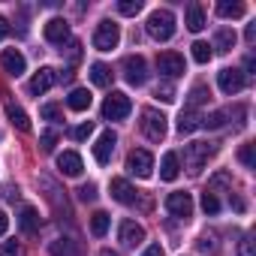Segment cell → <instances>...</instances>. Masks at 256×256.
Masks as SVG:
<instances>
[{"instance_id":"1","label":"cell","mask_w":256,"mask_h":256,"mask_svg":"<svg viewBox=\"0 0 256 256\" xmlns=\"http://www.w3.org/2000/svg\"><path fill=\"white\" fill-rule=\"evenodd\" d=\"M148 36L151 40H157V42H166V40H172L175 36V16L169 12V10H154L151 16H148Z\"/></svg>"},{"instance_id":"2","label":"cell","mask_w":256,"mask_h":256,"mask_svg":"<svg viewBox=\"0 0 256 256\" xmlns=\"http://www.w3.org/2000/svg\"><path fill=\"white\" fill-rule=\"evenodd\" d=\"M214 154H217V145H214V142H193V145L184 148V166L190 169V175H199L202 166H205Z\"/></svg>"},{"instance_id":"3","label":"cell","mask_w":256,"mask_h":256,"mask_svg":"<svg viewBox=\"0 0 256 256\" xmlns=\"http://www.w3.org/2000/svg\"><path fill=\"white\" fill-rule=\"evenodd\" d=\"M139 130L145 133V139L163 142L166 139V114L157 112V108H145L142 112V120H139Z\"/></svg>"},{"instance_id":"4","label":"cell","mask_w":256,"mask_h":256,"mask_svg":"<svg viewBox=\"0 0 256 256\" xmlns=\"http://www.w3.org/2000/svg\"><path fill=\"white\" fill-rule=\"evenodd\" d=\"M130 112H133V102H130V96L120 94V90H112L106 96V102H102V118L106 120H124Z\"/></svg>"},{"instance_id":"5","label":"cell","mask_w":256,"mask_h":256,"mask_svg":"<svg viewBox=\"0 0 256 256\" xmlns=\"http://www.w3.org/2000/svg\"><path fill=\"white\" fill-rule=\"evenodd\" d=\"M126 172L136 175V178H151L154 175V157H151V151L133 148L130 154H126Z\"/></svg>"},{"instance_id":"6","label":"cell","mask_w":256,"mask_h":256,"mask_svg":"<svg viewBox=\"0 0 256 256\" xmlns=\"http://www.w3.org/2000/svg\"><path fill=\"white\" fill-rule=\"evenodd\" d=\"M118 42H120V28L108 18L100 22L96 30H94V48L96 52H112V48H118Z\"/></svg>"},{"instance_id":"7","label":"cell","mask_w":256,"mask_h":256,"mask_svg":"<svg viewBox=\"0 0 256 256\" xmlns=\"http://www.w3.org/2000/svg\"><path fill=\"white\" fill-rule=\"evenodd\" d=\"M124 78L130 82L133 88H142L148 82V64L142 54H130V58H124Z\"/></svg>"},{"instance_id":"8","label":"cell","mask_w":256,"mask_h":256,"mask_svg":"<svg viewBox=\"0 0 256 256\" xmlns=\"http://www.w3.org/2000/svg\"><path fill=\"white\" fill-rule=\"evenodd\" d=\"M157 70L169 82V78H181L187 66H184V58L178 52H163V54H157Z\"/></svg>"},{"instance_id":"9","label":"cell","mask_w":256,"mask_h":256,"mask_svg":"<svg viewBox=\"0 0 256 256\" xmlns=\"http://www.w3.org/2000/svg\"><path fill=\"white\" fill-rule=\"evenodd\" d=\"M217 84H220V90H223L226 96H235V94H241V90H244L247 78H244V72H241V70L226 66V70H220V72H217Z\"/></svg>"},{"instance_id":"10","label":"cell","mask_w":256,"mask_h":256,"mask_svg":"<svg viewBox=\"0 0 256 256\" xmlns=\"http://www.w3.org/2000/svg\"><path fill=\"white\" fill-rule=\"evenodd\" d=\"M166 211H169L172 217H181V220L193 217V196H190V193H184V190L169 193V196H166Z\"/></svg>"},{"instance_id":"11","label":"cell","mask_w":256,"mask_h":256,"mask_svg":"<svg viewBox=\"0 0 256 256\" xmlns=\"http://www.w3.org/2000/svg\"><path fill=\"white\" fill-rule=\"evenodd\" d=\"M108 190H112V199L120 202V205H136V199H139L136 187L126 181V178H112L108 181Z\"/></svg>"},{"instance_id":"12","label":"cell","mask_w":256,"mask_h":256,"mask_svg":"<svg viewBox=\"0 0 256 256\" xmlns=\"http://www.w3.org/2000/svg\"><path fill=\"white\" fill-rule=\"evenodd\" d=\"M114 145H118V136H114L112 130H102L100 139H96V145H94V160H96L100 166H108V160H112V154H114Z\"/></svg>"},{"instance_id":"13","label":"cell","mask_w":256,"mask_h":256,"mask_svg":"<svg viewBox=\"0 0 256 256\" xmlns=\"http://www.w3.org/2000/svg\"><path fill=\"white\" fill-rule=\"evenodd\" d=\"M42 34H46V40L52 46H64L70 40V24H66V18H48L46 28H42Z\"/></svg>"},{"instance_id":"14","label":"cell","mask_w":256,"mask_h":256,"mask_svg":"<svg viewBox=\"0 0 256 256\" xmlns=\"http://www.w3.org/2000/svg\"><path fill=\"white\" fill-rule=\"evenodd\" d=\"M0 66H4V72L6 76H22L24 72V66H28V60H24V54L18 52V48H6L4 54H0Z\"/></svg>"},{"instance_id":"15","label":"cell","mask_w":256,"mask_h":256,"mask_svg":"<svg viewBox=\"0 0 256 256\" xmlns=\"http://www.w3.org/2000/svg\"><path fill=\"white\" fill-rule=\"evenodd\" d=\"M54 78H58V76H54V70H52V66H42V70H40V72H36V76L30 78V84H28V90H30L34 96H42L46 90H52V84H54Z\"/></svg>"},{"instance_id":"16","label":"cell","mask_w":256,"mask_h":256,"mask_svg":"<svg viewBox=\"0 0 256 256\" xmlns=\"http://www.w3.org/2000/svg\"><path fill=\"white\" fill-rule=\"evenodd\" d=\"M120 241H124L126 247L142 244V241H145V226L136 223V220H124V223H120Z\"/></svg>"},{"instance_id":"17","label":"cell","mask_w":256,"mask_h":256,"mask_svg":"<svg viewBox=\"0 0 256 256\" xmlns=\"http://www.w3.org/2000/svg\"><path fill=\"white\" fill-rule=\"evenodd\" d=\"M58 169H60L64 175H70V178H78L82 169H84V163H82V157H78L76 151H64V154L58 157Z\"/></svg>"},{"instance_id":"18","label":"cell","mask_w":256,"mask_h":256,"mask_svg":"<svg viewBox=\"0 0 256 256\" xmlns=\"http://www.w3.org/2000/svg\"><path fill=\"white\" fill-rule=\"evenodd\" d=\"M181 175V157L175 154V151H169L163 160H160V178L163 181H175Z\"/></svg>"},{"instance_id":"19","label":"cell","mask_w":256,"mask_h":256,"mask_svg":"<svg viewBox=\"0 0 256 256\" xmlns=\"http://www.w3.org/2000/svg\"><path fill=\"white\" fill-rule=\"evenodd\" d=\"M18 226H22V232H24V235L40 232V211H36L34 205H24V208H22V214H18Z\"/></svg>"},{"instance_id":"20","label":"cell","mask_w":256,"mask_h":256,"mask_svg":"<svg viewBox=\"0 0 256 256\" xmlns=\"http://www.w3.org/2000/svg\"><path fill=\"white\" fill-rule=\"evenodd\" d=\"M199 126H202V114H199V112L184 108V112L178 114V133H181V136H190L193 130H199Z\"/></svg>"},{"instance_id":"21","label":"cell","mask_w":256,"mask_h":256,"mask_svg":"<svg viewBox=\"0 0 256 256\" xmlns=\"http://www.w3.org/2000/svg\"><path fill=\"white\" fill-rule=\"evenodd\" d=\"M48 253H52V256H82L78 241H72V238H54V241L48 244Z\"/></svg>"},{"instance_id":"22","label":"cell","mask_w":256,"mask_h":256,"mask_svg":"<svg viewBox=\"0 0 256 256\" xmlns=\"http://www.w3.org/2000/svg\"><path fill=\"white\" fill-rule=\"evenodd\" d=\"M184 24H187V30L199 34V30L205 28V10H202L199 4H190V6H187V16H184Z\"/></svg>"},{"instance_id":"23","label":"cell","mask_w":256,"mask_h":256,"mask_svg":"<svg viewBox=\"0 0 256 256\" xmlns=\"http://www.w3.org/2000/svg\"><path fill=\"white\" fill-rule=\"evenodd\" d=\"M90 100H94V96H90L88 88H76V90L66 96V106H70L72 112H84V108H90Z\"/></svg>"},{"instance_id":"24","label":"cell","mask_w":256,"mask_h":256,"mask_svg":"<svg viewBox=\"0 0 256 256\" xmlns=\"http://www.w3.org/2000/svg\"><path fill=\"white\" fill-rule=\"evenodd\" d=\"M6 118L12 120L16 130H22V133H28V130H30V118H28V114H24V108H18L16 102H6Z\"/></svg>"},{"instance_id":"25","label":"cell","mask_w":256,"mask_h":256,"mask_svg":"<svg viewBox=\"0 0 256 256\" xmlns=\"http://www.w3.org/2000/svg\"><path fill=\"white\" fill-rule=\"evenodd\" d=\"M112 78H114L112 66H106V64H94V66H90V82H94L96 88H112Z\"/></svg>"},{"instance_id":"26","label":"cell","mask_w":256,"mask_h":256,"mask_svg":"<svg viewBox=\"0 0 256 256\" xmlns=\"http://www.w3.org/2000/svg\"><path fill=\"white\" fill-rule=\"evenodd\" d=\"M217 16L220 18H241L244 16V4H238V0H220V4H217Z\"/></svg>"},{"instance_id":"27","label":"cell","mask_w":256,"mask_h":256,"mask_svg":"<svg viewBox=\"0 0 256 256\" xmlns=\"http://www.w3.org/2000/svg\"><path fill=\"white\" fill-rule=\"evenodd\" d=\"M211 48H217V52H232V48H235V30H229V28L217 30V36H214V46H211Z\"/></svg>"},{"instance_id":"28","label":"cell","mask_w":256,"mask_h":256,"mask_svg":"<svg viewBox=\"0 0 256 256\" xmlns=\"http://www.w3.org/2000/svg\"><path fill=\"white\" fill-rule=\"evenodd\" d=\"M108 223H112V217H108L106 211H96V214H90V235L102 238V235L108 232Z\"/></svg>"},{"instance_id":"29","label":"cell","mask_w":256,"mask_h":256,"mask_svg":"<svg viewBox=\"0 0 256 256\" xmlns=\"http://www.w3.org/2000/svg\"><path fill=\"white\" fill-rule=\"evenodd\" d=\"M208 96H211V90H208L205 84H196V88L190 90V96H187V108H190V112H196L202 102H208Z\"/></svg>"},{"instance_id":"30","label":"cell","mask_w":256,"mask_h":256,"mask_svg":"<svg viewBox=\"0 0 256 256\" xmlns=\"http://www.w3.org/2000/svg\"><path fill=\"white\" fill-rule=\"evenodd\" d=\"M190 48H193V60H196V64H208V60L214 58V48H211L208 42H202V40H196Z\"/></svg>"},{"instance_id":"31","label":"cell","mask_w":256,"mask_h":256,"mask_svg":"<svg viewBox=\"0 0 256 256\" xmlns=\"http://www.w3.org/2000/svg\"><path fill=\"white\" fill-rule=\"evenodd\" d=\"M226 108H220V112H211V114H205L202 118V126H208V130H217V126H223L226 124Z\"/></svg>"},{"instance_id":"32","label":"cell","mask_w":256,"mask_h":256,"mask_svg":"<svg viewBox=\"0 0 256 256\" xmlns=\"http://www.w3.org/2000/svg\"><path fill=\"white\" fill-rule=\"evenodd\" d=\"M40 114H42L46 120H52V124H60V120H64V112H60L58 102H46V106L40 108Z\"/></svg>"},{"instance_id":"33","label":"cell","mask_w":256,"mask_h":256,"mask_svg":"<svg viewBox=\"0 0 256 256\" xmlns=\"http://www.w3.org/2000/svg\"><path fill=\"white\" fill-rule=\"evenodd\" d=\"M202 211H205V214H217V211H220V199H217L211 190L202 193Z\"/></svg>"},{"instance_id":"34","label":"cell","mask_w":256,"mask_h":256,"mask_svg":"<svg viewBox=\"0 0 256 256\" xmlns=\"http://www.w3.org/2000/svg\"><path fill=\"white\" fill-rule=\"evenodd\" d=\"M90 133H94V124H90V120H84V124H78V126H72V130H70V136H72L76 142H84Z\"/></svg>"},{"instance_id":"35","label":"cell","mask_w":256,"mask_h":256,"mask_svg":"<svg viewBox=\"0 0 256 256\" xmlns=\"http://www.w3.org/2000/svg\"><path fill=\"white\" fill-rule=\"evenodd\" d=\"M118 12L120 16H136V12H142V0H120Z\"/></svg>"},{"instance_id":"36","label":"cell","mask_w":256,"mask_h":256,"mask_svg":"<svg viewBox=\"0 0 256 256\" xmlns=\"http://www.w3.org/2000/svg\"><path fill=\"white\" fill-rule=\"evenodd\" d=\"M157 96H160L163 102H175V88H172V82H160V84H157Z\"/></svg>"},{"instance_id":"37","label":"cell","mask_w":256,"mask_h":256,"mask_svg":"<svg viewBox=\"0 0 256 256\" xmlns=\"http://www.w3.org/2000/svg\"><path fill=\"white\" fill-rule=\"evenodd\" d=\"M54 145H58V130H46V133L40 136V148H42V151H52Z\"/></svg>"},{"instance_id":"38","label":"cell","mask_w":256,"mask_h":256,"mask_svg":"<svg viewBox=\"0 0 256 256\" xmlns=\"http://www.w3.org/2000/svg\"><path fill=\"white\" fill-rule=\"evenodd\" d=\"M78 199L82 202H94L96 199V184H82L78 187Z\"/></svg>"},{"instance_id":"39","label":"cell","mask_w":256,"mask_h":256,"mask_svg":"<svg viewBox=\"0 0 256 256\" xmlns=\"http://www.w3.org/2000/svg\"><path fill=\"white\" fill-rule=\"evenodd\" d=\"M238 157H241V163H244V166H247V169H253V145H244V148H241V154H238Z\"/></svg>"},{"instance_id":"40","label":"cell","mask_w":256,"mask_h":256,"mask_svg":"<svg viewBox=\"0 0 256 256\" xmlns=\"http://www.w3.org/2000/svg\"><path fill=\"white\" fill-rule=\"evenodd\" d=\"M238 256H256V250H253V241H250V238H241V244H238Z\"/></svg>"},{"instance_id":"41","label":"cell","mask_w":256,"mask_h":256,"mask_svg":"<svg viewBox=\"0 0 256 256\" xmlns=\"http://www.w3.org/2000/svg\"><path fill=\"white\" fill-rule=\"evenodd\" d=\"M0 256H18V244L16 241H6L4 247H0Z\"/></svg>"},{"instance_id":"42","label":"cell","mask_w":256,"mask_h":256,"mask_svg":"<svg viewBox=\"0 0 256 256\" xmlns=\"http://www.w3.org/2000/svg\"><path fill=\"white\" fill-rule=\"evenodd\" d=\"M142 256H166V253H163V247H160V244H151V247H145V253H142Z\"/></svg>"},{"instance_id":"43","label":"cell","mask_w":256,"mask_h":256,"mask_svg":"<svg viewBox=\"0 0 256 256\" xmlns=\"http://www.w3.org/2000/svg\"><path fill=\"white\" fill-rule=\"evenodd\" d=\"M6 229H10V217H6L4 208H0V235H6Z\"/></svg>"},{"instance_id":"44","label":"cell","mask_w":256,"mask_h":256,"mask_svg":"<svg viewBox=\"0 0 256 256\" xmlns=\"http://www.w3.org/2000/svg\"><path fill=\"white\" fill-rule=\"evenodd\" d=\"M6 34H10V22H6V18H0V40H4Z\"/></svg>"},{"instance_id":"45","label":"cell","mask_w":256,"mask_h":256,"mask_svg":"<svg viewBox=\"0 0 256 256\" xmlns=\"http://www.w3.org/2000/svg\"><path fill=\"white\" fill-rule=\"evenodd\" d=\"M244 36H247V42H253L256 40V24H247V34Z\"/></svg>"},{"instance_id":"46","label":"cell","mask_w":256,"mask_h":256,"mask_svg":"<svg viewBox=\"0 0 256 256\" xmlns=\"http://www.w3.org/2000/svg\"><path fill=\"white\" fill-rule=\"evenodd\" d=\"M244 66H247V72H253V70H256V58H253V54H247V60H244Z\"/></svg>"},{"instance_id":"47","label":"cell","mask_w":256,"mask_h":256,"mask_svg":"<svg viewBox=\"0 0 256 256\" xmlns=\"http://www.w3.org/2000/svg\"><path fill=\"white\" fill-rule=\"evenodd\" d=\"M100 256H118V253H114V250H108V247H102V250H100Z\"/></svg>"}]
</instances>
